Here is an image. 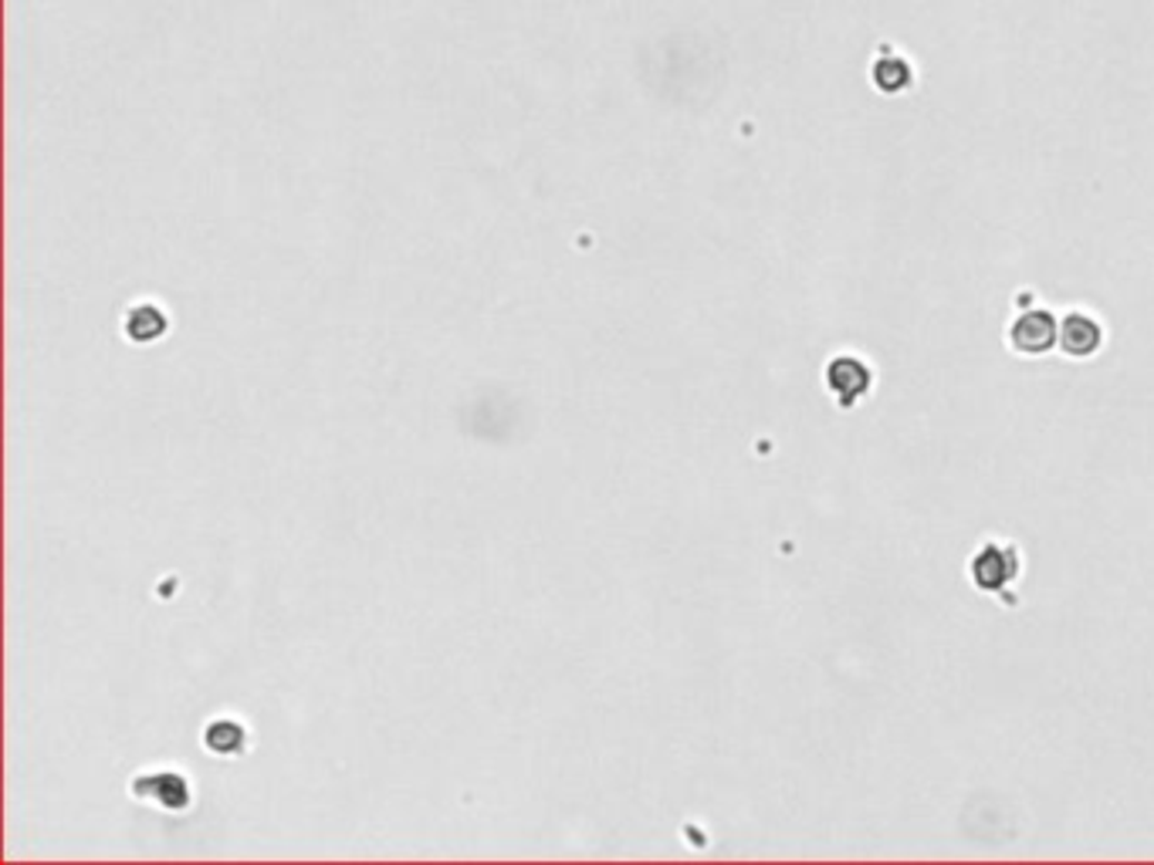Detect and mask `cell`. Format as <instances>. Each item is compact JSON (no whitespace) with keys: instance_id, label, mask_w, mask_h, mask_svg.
Segmentation results:
<instances>
[{"instance_id":"1","label":"cell","mask_w":1154,"mask_h":865,"mask_svg":"<svg viewBox=\"0 0 1154 865\" xmlns=\"http://www.w3.org/2000/svg\"><path fill=\"white\" fill-rule=\"evenodd\" d=\"M968 571L982 591H1006L1019 578V551L1003 541H988L978 548Z\"/></svg>"},{"instance_id":"3","label":"cell","mask_w":1154,"mask_h":865,"mask_svg":"<svg viewBox=\"0 0 1154 865\" xmlns=\"http://www.w3.org/2000/svg\"><path fill=\"white\" fill-rule=\"evenodd\" d=\"M827 382H830L834 396L840 399V406H854V402L870 389V372H867L864 362L844 356V359H837V362L830 366Z\"/></svg>"},{"instance_id":"2","label":"cell","mask_w":1154,"mask_h":865,"mask_svg":"<svg viewBox=\"0 0 1154 865\" xmlns=\"http://www.w3.org/2000/svg\"><path fill=\"white\" fill-rule=\"evenodd\" d=\"M1013 345L1023 352V356H1043L1049 352L1053 345L1059 341V325L1053 321L1049 311H1026L1013 321V331H1009Z\"/></svg>"},{"instance_id":"4","label":"cell","mask_w":1154,"mask_h":865,"mask_svg":"<svg viewBox=\"0 0 1154 865\" xmlns=\"http://www.w3.org/2000/svg\"><path fill=\"white\" fill-rule=\"evenodd\" d=\"M1059 345L1066 356H1091L1101 345V325L1087 315H1069L1059 325Z\"/></svg>"}]
</instances>
